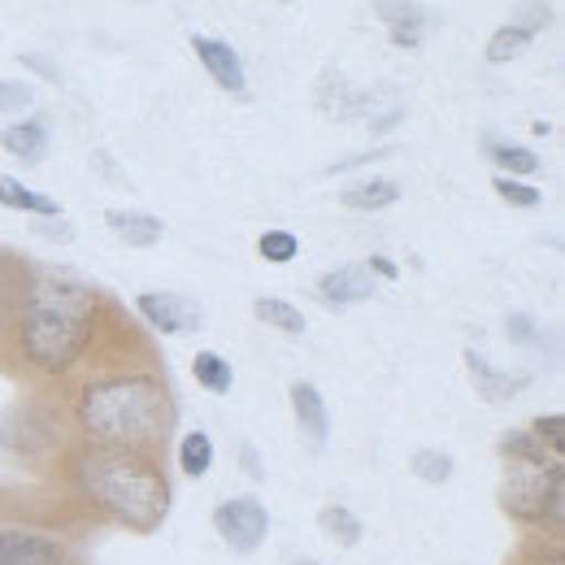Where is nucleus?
<instances>
[{"instance_id":"f257e3e1","label":"nucleus","mask_w":565,"mask_h":565,"mask_svg":"<svg viewBox=\"0 0 565 565\" xmlns=\"http://www.w3.org/2000/svg\"><path fill=\"white\" fill-rule=\"evenodd\" d=\"M100 296L71 275H35L18 300V344L44 374H66L96 340Z\"/></svg>"},{"instance_id":"f03ea898","label":"nucleus","mask_w":565,"mask_h":565,"mask_svg":"<svg viewBox=\"0 0 565 565\" xmlns=\"http://www.w3.org/2000/svg\"><path fill=\"white\" fill-rule=\"evenodd\" d=\"M71 479L96 509L136 535H152L170 513V483L161 466L136 448L87 444L71 457Z\"/></svg>"},{"instance_id":"7ed1b4c3","label":"nucleus","mask_w":565,"mask_h":565,"mask_svg":"<svg viewBox=\"0 0 565 565\" xmlns=\"http://www.w3.org/2000/svg\"><path fill=\"white\" fill-rule=\"evenodd\" d=\"M174 418L170 392L157 374H118L87 383L78 396V426L92 435V444L109 448H136L148 452L166 439Z\"/></svg>"},{"instance_id":"20e7f679","label":"nucleus","mask_w":565,"mask_h":565,"mask_svg":"<svg viewBox=\"0 0 565 565\" xmlns=\"http://www.w3.org/2000/svg\"><path fill=\"white\" fill-rule=\"evenodd\" d=\"M500 504L518 518V522H531V526H553L562 531L565 522V466H522L513 461L509 470V483L500 492Z\"/></svg>"},{"instance_id":"39448f33","label":"nucleus","mask_w":565,"mask_h":565,"mask_svg":"<svg viewBox=\"0 0 565 565\" xmlns=\"http://www.w3.org/2000/svg\"><path fill=\"white\" fill-rule=\"evenodd\" d=\"M213 531L235 548V553H253L266 531H270V509L257 495H231L213 509Z\"/></svg>"},{"instance_id":"423d86ee","label":"nucleus","mask_w":565,"mask_h":565,"mask_svg":"<svg viewBox=\"0 0 565 565\" xmlns=\"http://www.w3.org/2000/svg\"><path fill=\"white\" fill-rule=\"evenodd\" d=\"M136 309H140L143 322L152 331H161V335H183V331H196L205 322L201 305H192L183 296H170V291H143L136 300Z\"/></svg>"},{"instance_id":"0eeeda50","label":"nucleus","mask_w":565,"mask_h":565,"mask_svg":"<svg viewBox=\"0 0 565 565\" xmlns=\"http://www.w3.org/2000/svg\"><path fill=\"white\" fill-rule=\"evenodd\" d=\"M66 544L40 531L0 526V565H66Z\"/></svg>"},{"instance_id":"6e6552de","label":"nucleus","mask_w":565,"mask_h":565,"mask_svg":"<svg viewBox=\"0 0 565 565\" xmlns=\"http://www.w3.org/2000/svg\"><path fill=\"white\" fill-rule=\"evenodd\" d=\"M291 414L300 426V439L309 444V452H322L327 448V435H331V414H327V401L313 383H296L291 387Z\"/></svg>"},{"instance_id":"1a4fd4ad","label":"nucleus","mask_w":565,"mask_h":565,"mask_svg":"<svg viewBox=\"0 0 565 565\" xmlns=\"http://www.w3.org/2000/svg\"><path fill=\"white\" fill-rule=\"evenodd\" d=\"M192 49H196L201 66L210 71V78L222 87V92H244V87H248V78H244V62H239V53H235L231 44L210 40V35H196V40H192Z\"/></svg>"},{"instance_id":"9d476101","label":"nucleus","mask_w":565,"mask_h":565,"mask_svg":"<svg viewBox=\"0 0 565 565\" xmlns=\"http://www.w3.org/2000/svg\"><path fill=\"white\" fill-rule=\"evenodd\" d=\"M374 13L387 22L396 49H418L423 44V31L430 18H426V9L418 0H374Z\"/></svg>"},{"instance_id":"9b49d317","label":"nucleus","mask_w":565,"mask_h":565,"mask_svg":"<svg viewBox=\"0 0 565 565\" xmlns=\"http://www.w3.org/2000/svg\"><path fill=\"white\" fill-rule=\"evenodd\" d=\"M318 296H322L327 305H335V309L361 305V300L374 296V275H370L365 266H340V270H331V275L318 279Z\"/></svg>"},{"instance_id":"f8f14e48","label":"nucleus","mask_w":565,"mask_h":565,"mask_svg":"<svg viewBox=\"0 0 565 565\" xmlns=\"http://www.w3.org/2000/svg\"><path fill=\"white\" fill-rule=\"evenodd\" d=\"M466 365H470V379H475V387H479V396L483 401H509V396H518L531 379L526 374H509V370H495L492 361L483 353H466Z\"/></svg>"},{"instance_id":"ddd939ff","label":"nucleus","mask_w":565,"mask_h":565,"mask_svg":"<svg viewBox=\"0 0 565 565\" xmlns=\"http://www.w3.org/2000/svg\"><path fill=\"white\" fill-rule=\"evenodd\" d=\"M105 222H109V231H114L122 244H131V248H152V244L161 239V231H166L161 217L140 213V210H109Z\"/></svg>"},{"instance_id":"4468645a","label":"nucleus","mask_w":565,"mask_h":565,"mask_svg":"<svg viewBox=\"0 0 565 565\" xmlns=\"http://www.w3.org/2000/svg\"><path fill=\"white\" fill-rule=\"evenodd\" d=\"M0 143H4V152H13L18 161L35 166V161L44 157V148H49V131H44V122H13V127L0 131Z\"/></svg>"},{"instance_id":"2eb2a0df","label":"nucleus","mask_w":565,"mask_h":565,"mask_svg":"<svg viewBox=\"0 0 565 565\" xmlns=\"http://www.w3.org/2000/svg\"><path fill=\"white\" fill-rule=\"evenodd\" d=\"M0 205H4V210L35 213V217H62V210H57V201H53V196H40V192L22 188V183H18V179H9V174H0Z\"/></svg>"},{"instance_id":"dca6fc26","label":"nucleus","mask_w":565,"mask_h":565,"mask_svg":"<svg viewBox=\"0 0 565 565\" xmlns=\"http://www.w3.org/2000/svg\"><path fill=\"white\" fill-rule=\"evenodd\" d=\"M340 201H344L349 210L374 213V210H387V205H396V201H401V188H396L392 179H365V183L349 188Z\"/></svg>"},{"instance_id":"f3484780","label":"nucleus","mask_w":565,"mask_h":565,"mask_svg":"<svg viewBox=\"0 0 565 565\" xmlns=\"http://www.w3.org/2000/svg\"><path fill=\"white\" fill-rule=\"evenodd\" d=\"M213 466V439L205 430H192V435H183L179 439V470L188 475V479H205Z\"/></svg>"},{"instance_id":"a211bd4d","label":"nucleus","mask_w":565,"mask_h":565,"mask_svg":"<svg viewBox=\"0 0 565 565\" xmlns=\"http://www.w3.org/2000/svg\"><path fill=\"white\" fill-rule=\"evenodd\" d=\"M253 313H257L266 327L282 331V335H300V331H305V313H300L296 305L279 300V296H262V300H253Z\"/></svg>"},{"instance_id":"6ab92c4d","label":"nucleus","mask_w":565,"mask_h":565,"mask_svg":"<svg viewBox=\"0 0 565 565\" xmlns=\"http://www.w3.org/2000/svg\"><path fill=\"white\" fill-rule=\"evenodd\" d=\"M318 526H322L335 544H344V548L361 544V518H356L353 509H344V504H327V509L318 513Z\"/></svg>"},{"instance_id":"aec40b11","label":"nucleus","mask_w":565,"mask_h":565,"mask_svg":"<svg viewBox=\"0 0 565 565\" xmlns=\"http://www.w3.org/2000/svg\"><path fill=\"white\" fill-rule=\"evenodd\" d=\"M500 452H504L509 461H522V466H553L548 448H544L531 430H509V435L500 439Z\"/></svg>"},{"instance_id":"412c9836","label":"nucleus","mask_w":565,"mask_h":565,"mask_svg":"<svg viewBox=\"0 0 565 565\" xmlns=\"http://www.w3.org/2000/svg\"><path fill=\"white\" fill-rule=\"evenodd\" d=\"M531 40H535V35H531V31H522V26H513V22H509V26H500L492 40H488V62H492V66H504V62L522 57V53L531 49Z\"/></svg>"},{"instance_id":"4be33fe9","label":"nucleus","mask_w":565,"mask_h":565,"mask_svg":"<svg viewBox=\"0 0 565 565\" xmlns=\"http://www.w3.org/2000/svg\"><path fill=\"white\" fill-rule=\"evenodd\" d=\"M192 374H196V383H201L205 392H213V396L231 392V383H235L231 361H222L217 353H196V361H192Z\"/></svg>"},{"instance_id":"5701e85b","label":"nucleus","mask_w":565,"mask_h":565,"mask_svg":"<svg viewBox=\"0 0 565 565\" xmlns=\"http://www.w3.org/2000/svg\"><path fill=\"white\" fill-rule=\"evenodd\" d=\"M488 152H492V161L500 166V170H509L504 179H518V174H535V170H540V157H535L531 148H522V143L488 140Z\"/></svg>"},{"instance_id":"b1692460","label":"nucleus","mask_w":565,"mask_h":565,"mask_svg":"<svg viewBox=\"0 0 565 565\" xmlns=\"http://www.w3.org/2000/svg\"><path fill=\"white\" fill-rule=\"evenodd\" d=\"M257 253H262L270 266H287V262H296L300 239H296L291 231H266V235L257 239Z\"/></svg>"},{"instance_id":"393cba45","label":"nucleus","mask_w":565,"mask_h":565,"mask_svg":"<svg viewBox=\"0 0 565 565\" xmlns=\"http://www.w3.org/2000/svg\"><path fill=\"white\" fill-rule=\"evenodd\" d=\"M414 475L423 483H448L452 479V457L435 452V448H423V452H414Z\"/></svg>"},{"instance_id":"a878e982","label":"nucleus","mask_w":565,"mask_h":565,"mask_svg":"<svg viewBox=\"0 0 565 565\" xmlns=\"http://www.w3.org/2000/svg\"><path fill=\"white\" fill-rule=\"evenodd\" d=\"M492 188H495V196H500L504 205H513V210H535V205H540V192L526 188V183H518V179H504V174H500Z\"/></svg>"},{"instance_id":"bb28decb","label":"nucleus","mask_w":565,"mask_h":565,"mask_svg":"<svg viewBox=\"0 0 565 565\" xmlns=\"http://www.w3.org/2000/svg\"><path fill=\"white\" fill-rule=\"evenodd\" d=\"M35 100L31 83H0V114H22Z\"/></svg>"},{"instance_id":"cd10ccee","label":"nucleus","mask_w":565,"mask_h":565,"mask_svg":"<svg viewBox=\"0 0 565 565\" xmlns=\"http://www.w3.org/2000/svg\"><path fill=\"white\" fill-rule=\"evenodd\" d=\"M540 444H548L553 452H562L565 448V418L562 414H548V418H535V430H531Z\"/></svg>"},{"instance_id":"c85d7f7f","label":"nucleus","mask_w":565,"mask_h":565,"mask_svg":"<svg viewBox=\"0 0 565 565\" xmlns=\"http://www.w3.org/2000/svg\"><path fill=\"white\" fill-rule=\"evenodd\" d=\"M548 22H553V13H548V4H544V0H526V4H522V18H518L513 26H522V31H531V35H540V31L548 26Z\"/></svg>"},{"instance_id":"c756f323","label":"nucleus","mask_w":565,"mask_h":565,"mask_svg":"<svg viewBox=\"0 0 565 565\" xmlns=\"http://www.w3.org/2000/svg\"><path fill=\"white\" fill-rule=\"evenodd\" d=\"M509 335H513L518 344H531V340H535V327H531V318H526V313H513V318H509Z\"/></svg>"},{"instance_id":"7c9ffc66","label":"nucleus","mask_w":565,"mask_h":565,"mask_svg":"<svg viewBox=\"0 0 565 565\" xmlns=\"http://www.w3.org/2000/svg\"><path fill=\"white\" fill-rule=\"evenodd\" d=\"M526 565H562V544L553 540V544H548V553H544V548H540V553H531Z\"/></svg>"},{"instance_id":"2f4dec72","label":"nucleus","mask_w":565,"mask_h":565,"mask_svg":"<svg viewBox=\"0 0 565 565\" xmlns=\"http://www.w3.org/2000/svg\"><path fill=\"white\" fill-rule=\"evenodd\" d=\"M365 270H370V275H383V279H396V275H401L387 257H370V266H365Z\"/></svg>"},{"instance_id":"473e14b6","label":"nucleus","mask_w":565,"mask_h":565,"mask_svg":"<svg viewBox=\"0 0 565 565\" xmlns=\"http://www.w3.org/2000/svg\"><path fill=\"white\" fill-rule=\"evenodd\" d=\"M239 457H244V466H248V475H253V479H266V470H262V461H257V452H253V448H244Z\"/></svg>"},{"instance_id":"72a5a7b5","label":"nucleus","mask_w":565,"mask_h":565,"mask_svg":"<svg viewBox=\"0 0 565 565\" xmlns=\"http://www.w3.org/2000/svg\"><path fill=\"white\" fill-rule=\"evenodd\" d=\"M296 565H318V562H296Z\"/></svg>"},{"instance_id":"f704fd0d","label":"nucleus","mask_w":565,"mask_h":565,"mask_svg":"<svg viewBox=\"0 0 565 565\" xmlns=\"http://www.w3.org/2000/svg\"><path fill=\"white\" fill-rule=\"evenodd\" d=\"M140 4H143V0H140Z\"/></svg>"}]
</instances>
